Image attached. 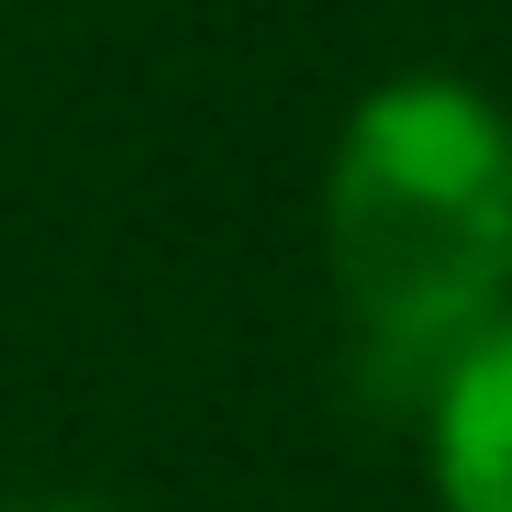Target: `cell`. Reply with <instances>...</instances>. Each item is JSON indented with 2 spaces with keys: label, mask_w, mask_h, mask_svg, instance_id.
<instances>
[{
  "label": "cell",
  "mask_w": 512,
  "mask_h": 512,
  "mask_svg": "<svg viewBox=\"0 0 512 512\" xmlns=\"http://www.w3.org/2000/svg\"><path fill=\"white\" fill-rule=\"evenodd\" d=\"M323 256L357 390L379 412H423L512 312V123L468 78L368 90L323 167Z\"/></svg>",
  "instance_id": "cell-1"
},
{
  "label": "cell",
  "mask_w": 512,
  "mask_h": 512,
  "mask_svg": "<svg viewBox=\"0 0 512 512\" xmlns=\"http://www.w3.org/2000/svg\"><path fill=\"white\" fill-rule=\"evenodd\" d=\"M423 457H435V501L446 512H512V312L435 379Z\"/></svg>",
  "instance_id": "cell-2"
},
{
  "label": "cell",
  "mask_w": 512,
  "mask_h": 512,
  "mask_svg": "<svg viewBox=\"0 0 512 512\" xmlns=\"http://www.w3.org/2000/svg\"><path fill=\"white\" fill-rule=\"evenodd\" d=\"M0 512H134V501H112V490H12Z\"/></svg>",
  "instance_id": "cell-3"
}]
</instances>
